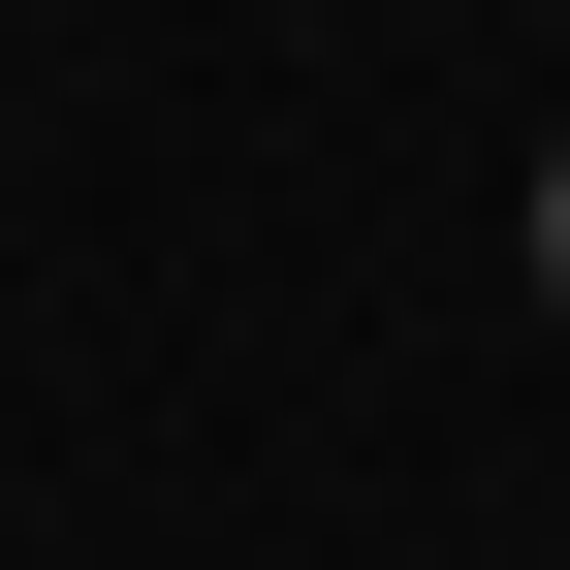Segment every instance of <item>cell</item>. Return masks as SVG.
Masks as SVG:
<instances>
[{
  "mask_svg": "<svg viewBox=\"0 0 570 570\" xmlns=\"http://www.w3.org/2000/svg\"><path fill=\"white\" fill-rule=\"evenodd\" d=\"M539 317H570V159H539Z\"/></svg>",
  "mask_w": 570,
  "mask_h": 570,
  "instance_id": "6da1fadb",
  "label": "cell"
}]
</instances>
